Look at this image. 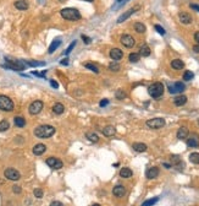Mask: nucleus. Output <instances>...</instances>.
<instances>
[{"mask_svg":"<svg viewBox=\"0 0 199 206\" xmlns=\"http://www.w3.org/2000/svg\"><path fill=\"white\" fill-rule=\"evenodd\" d=\"M33 133H34V135H36L37 138H39V139H49V138H51V136L56 133V130H55L54 127L48 125V124H44V125L37 127Z\"/></svg>","mask_w":199,"mask_h":206,"instance_id":"obj_1","label":"nucleus"},{"mask_svg":"<svg viewBox=\"0 0 199 206\" xmlns=\"http://www.w3.org/2000/svg\"><path fill=\"white\" fill-rule=\"evenodd\" d=\"M60 15L62 19L67 20V21H78L81 20L82 15L81 13L77 10V9H73V8H66V9H62L60 11Z\"/></svg>","mask_w":199,"mask_h":206,"instance_id":"obj_2","label":"nucleus"},{"mask_svg":"<svg viewBox=\"0 0 199 206\" xmlns=\"http://www.w3.org/2000/svg\"><path fill=\"white\" fill-rule=\"evenodd\" d=\"M164 85L161 82H154L148 87V93L153 98H160L164 94Z\"/></svg>","mask_w":199,"mask_h":206,"instance_id":"obj_3","label":"nucleus"},{"mask_svg":"<svg viewBox=\"0 0 199 206\" xmlns=\"http://www.w3.org/2000/svg\"><path fill=\"white\" fill-rule=\"evenodd\" d=\"M6 60V64H2V68H6V69H11V70H15V71H22L25 70V65H22V61L21 60H15V59H11V58H5Z\"/></svg>","mask_w":199,"mask_h":206,"instance_id":"obj_4","label":"nucleus"},{"mask_svg":"<svg viewBox=\"0 0 199 206\" xmlns=\"http://www.w3.org/2000/svg\"><path fill=\"white\" fill-rule=\"evenodd\" d=\"M14 102L10 97L4 96V94H0V109L5 111V112H11L14 109Z\"/></svg>","mask_w":199,"mask_h":206,"instance_id":"obj_5","label":"nucleus"},{"mask_svg":"<svg viewBox=\"0 0 199 206\" xmlns=\"http://www.w3.org/2000/svg\"><path fill=\"white\" fill-rule=\"evenodd\" d=\"M43 107H44V103L42 102V101H34V102H32L31 105H30V107H28V112H30V114L31 116H37V114H39L40 112H42V109H43Z\"/></svg>","mask_w":199,"mask_h":206,"instance_id":"obj_6","label":"nucleus"},{"mask_svg":"<svg viewBox=\"0 0 199 206\" xmlns=\"http://www.w3.org/2000/svg\"><path fill=\"white\" fill-rule=\"evenodd\" d=\"M165 125V119L164 118H153L147 120V127L150 129H160Z\"/></svg>","mask_w":199,"mask_h":206,"instance_id":"obj_7","label":"nucleus"},{"mask_svg":"<svg viewBox=\"0 0 199 206\" xmlns=\"http://www.w3.org/2000/svg\"><path fill=\"white\" fill-rule=\"evenodd\" d=\"M184 88H186L184 83H182V82H180V81H177V82H173V83H170V85H169V92H170L171 94L181 93V92H183V91H184Z\"/></svg>","mask_w":199,"mask_h":206,"instance_id":"obj_8","label":"nucleus"},{"mask_svg":"<svg viewBox=\"0 0 199 206\" xmlns=\"http://www.w3.org/2000/svg\"><path fill=\"white\" fill-rule=\"evenodd\" d=\"M4 175L9 179V180H19L21 178V174L17 169L15 168H6L4 172Z\"/></svg>","mask_w":199,"mask_h":206,"instance_id":"obj_9","label":"nucleus"},{"mask_svg":"<svg viewBox=\"0 0 199 206\" xmlns=\"http://www.w3.org/2000/svg\"><path fill=\"white\" fill-rule=\"evenodd\" d=\"M120 41H121V43H122L126 48H133L134 44H136V41H134V38H133L131 35H122Z\"/></svg>","mask_w":199,"mask_h":206,"instance_id":"obj_10","label":"nucleus"},{"mask_svg":"<svg viewBox=\"0 0 199 206\" xmlns=\"http://www.w3.org/2000/svg\"><path fill=\"white\" fill-rule=\"evenodd\" d=\"M45 162H47V164H48L50 168H53V169H60V168H62V166H64L62 161L59 160V158H55V157H49Z\"/></svg>","mask_w":199,"mask_h":206,"instance_id":"obj_11","label":"nucleus"},{"mask_svg":"<svg viewBox=\"0 0 199 206\" xmlns=\"http://www.w3.org/2000/svg\"><path fill=\"white\" fill-rule=\"evenodd\" d=\"M187 145L189 147H198L199 146V135L195 133H192L187 138Z\"/></svg>","mask_w":199,"mask_h":206,"instance_id":"obj_12","label":"nucleus"},{"mask_svg":"<svg viewBox=\"0 0 199 206\" xmlns=\"http://www.w3.org/2000/svg\"><path fill=\"white\" fill-rule=\"evenodd\" d=\"M110 58L113 59V60H115V61H117V60H121L122 58H124V53H122V50L121 49H119V48H113L111 50H110Z\"/></svg>","mask_w":199,"mask_h":206,"instance_id":"obj_13","label":"nucleus"},{"mask_svg":"<svg viewBox=\"0 0 199 206\" xmlns=\"http://www.w3.org/2000/svg\"><path fill=\"white\" fill-rule=\"evenodd\" d=\"M137 10H139V6H136V8H132V9H130L128 11H126L124 15H121L119 19H117V24H121V22H124V21H126L132 14H134Z\"/></svg>","mask_w":199,"mask_h":206,"instance_id":"obj_14","label":"nucleus"},{"mask_svg":"<svg viewBox=\"0 0 199 206\" xmlns=\"http://www.w3.org/2000/svg\"><path fill=\"white\" fill-rule=\"evenodd\" d=\"M113 194L114 196L116 197H122L126 195V188L124 185H116L114 189H113Z\"/></svg>","mask_w":199,"mask_h":206,"instance_id":"obj_15","label":"nucleus"},{"mask_svg":"<svg viewBox=\"0 0 199 206\" xmlns=\"http://www.w3.org/2000/svg\"><path fill=\"white\" fill-rule=\"evenodd\" d=\"M189 135V130L186 128V127H181L177 131V139L178 140H186Z\"/></svg>","mask_w":199,"mask_h":206,"instance_id":"obj_16","label":"nucleus"},{"mask_svg":"<svg viewBox=\"0 0 199 206\" xmlns=\"http://www.w3.org/2000/svg\"><path fill=\"white\" fill-rule=\"evenodd\" d=\"M33 153L36 155V156H42L45 151H47V147H45V145H43V144H37L34 147H33Z\"/></svg>","mask_w":199,"mask_h":206,"instance_id":"obj_17","label":"nucleus"},{"mask_svg":"<svg viewBox=\"0 0 199 206\" xmlns=\"http://www.w3.org/2000/svg\"><path fill=\"white\" fill-rule=\"evenodd\" d=\"M173 103H175V106H177V107H182V106H184L186 103H187V97L183 96V94H180V96L175 97Z\"/></svg>","mask_w":199,"mask_h":206,"instance_id":"obj_18","label":"nucleus"},{"mask_svg":"<svg viewBox=\"0 0 199 206\" xmlns=\"http://www.w3.org/2000/svg\"><path fill=\"white\" fill-rule=\"evenodd\" d=\"M145 175H147L148 179H154V178H156V177L159 175V168H158V167H152V168H149V169L147 171Z\"/></svg>","mask_w":199,"mask_h":206,"instance_id":"obj_19","label":"nucleus"},{"mask_svg":"<svg viewBox=\"0 0 199 206\" xmlns=\"http://www.w3.org/2000/svg\"><path fill=\"white\" fill-rule=\"evenodd\" d=\"M178 17H180V21H181L183 25H189V24L192 22V16H190L189 14H187V13H181V14L178 15Z\"/></svg>","mask_w":199,"mask_h":206,"instance_id":"obj_20","label":"nucleus"},{"mask_svg":"<svg viewBox=\"0 0 199 206\" xmlns=\"http://www.w3.org/2000/svg\"><path fill=\"white\" fill-rule=\"evenodd\" d=\"M116 133V129L113 127V125H108L103 129V135L106 136V138H110V136H114Z\"/></svg>","mask_w":199,"mask_h":206,"instance_id":"obj_21","label":"nucleus"},{"mask_svg":"<svg viewBox=\"0 0 199 206\" xmlns=\"http://www.w3.org/2000/svg\"><path fill=\"white\" fill-rule=\"evenodd\" d=\"M15 8L17 10L25 11V10L28 9V3L26 2V0H17V2H15Z\"/></svg>","mask_w":199,"mask_h":206,"instance_id":"obj_22","label":"nucleus"},{"mask_svg":"<svg viewBox=\"0 0 199 206\" xmlns=\"http://www.w3.org/2000/svg\"><path fill=\"white\" fill-rule=\"evenodd\" d=\"M171 68L175 70H182L184 68V63L181 59H173L171 61Z\"/></svg>","mask_w":199,"mask_h":206,"instance_id":"obj_23","label":"nucleus"},{"mask_svg":"<svg viewBox=\"0 0 199 206\" xmlns=\"http://www.w3.org/2000/svg\"><path fill=\"white\" fill-rule=\"evenodd\" d=\"M64 111H65V107H64L62 103H60V102L55 103V105L53 106V113H55V114H58V116L62 114Z\"/></svg>","mask_w":199,"mask_h":206,"instance_id":"obj_24","label":"nucleus"},{"mask_svg":"<svg viewBox=\"0 0 199 206\" xmlns=\"http://www.w3.org/2000/svg\"><path fill=\"white\" fill-rule=\"evenodd\" d=\"M14 123L17 128H25L26 127V119L23 117H15L14 118Z\"/></svg>","mask_w":199,"mask_h":206,"instance_id":"obj_25","label":"nucleus"},{"mask_svg":"<svg viewBox=\"0 0 199 206\" xmlns=\"http://www.w3.org/2000/svg\"><path fill=\"white\" fill-rule=\"evenodd\" d=\"M133 150L136 152H144V151H147V145L143 142H136V144H133Z\"/></svg>","mask_w":199,"mask_h":206,"instance_id":"obj_26","label":"nucleus"},{"mask_svg":"<svg viewBox=\"0 0 199 206\" xmlns=\"http://www.w3.org/2000/svg\"><path fill=\"white\" fill-rule=\"evenodd\" d=\"M60 44H61V39H59V38H58V39H55V41H54V42L50 44V47H49L48 52H49L50 54H51V53H54V52H55V50H56V49L60 47Z\"/></svg>","mask_w":199,"mask_h":206,"instance_id":"obj_27","label":"nucleus"},{"mask_svg":"<svg viewBox=\"0 0 199 206\" xmlns=\"http://www.w3.org/2000/svg\"><path fill=\"white\" fill-rule=\"evenodd\" d=\"M150 53H152V50H150V48H149L147 44H144V46H142V47H141L139 55H142V57H149V55H150Z\"/></svg>","mask_w":199,"mask_h":206,"instance_id":"obj_28","label":"nucleus"},{"mask_svg":"<svg viewBox=\"0 0 199 206\" xmlns=\"http://www.w3.org/2000/svg\"><path fill=\"white\" fill-rule=\"evenodd\" d=\"M132 174H133V172H132L130 168H122V169L120 171V175H121L122 178H131Z\"/></svg>","mask_w":199,"mask_h":206,"instance_id":"obj_29","label":"nucleus"},{"mask_svg":"<svg viewBox=\"0 0 199 206\" xmlns=\"http://www.w3.org/2000/svg\"><path fill=\"white\" fill-rule=\"evenodd\" d=\"M86 138H87L89 141H92V142H98V141H99V136H98L95 133H87V134H86Z\"/></svg>","mask_w":199,"mask_h":206,"instance_id":"obj_30","label":"nucleus"},{"mask_svg":"<svg viewBox=\"0 0 199 206\" xmlns=\"http://www.w3.org/2000/svg\"><path fill=\"white\" fill-rule=\"evenodd\" d=\"M134 30L138 33H144L145 32V25H143L142 22H136L134 24Z\"/></svg>","mask_w":199,"mask_h":206,"instance_id":"obj_31","label":"nucleus"},{"mask_svg":"<svg viewBox=\"0 0 199 206\" xmlns=\"http://www.w3.org/2000/svg\"><path fill=\"white\" fill-rule=\"evenodd\" d=\"M139 59H141L139 53H131L130 57H128V60H130L131 63H138Z\"/></svg>","mask_w":199,"mask_h":206,"instance_id":"obj_32","label":"nucleus"},{"mask_svg":"<svg viewBox=\"0 0 199 206\" xmlns=\"http://www.w3.org/2000/svg\"><path fill=\"white\" fill-rule=\"evenodd\" d=\"M189 161L192 163H194V164H199V153H197V152L190 153L189 155Z\"/></svg>","mask_w":199,"mask_h":206,"instance_id":"obj_33","label":"nucleus"},{"mask_svg":"<svg viewBox=\"0 0 199 206\" xmlns=\"http://www.w3.org/2000/svg\"><path fill=\"white\" fill-rule=\"evenodd\" d=\"M84 66H86L87 69L92 70L94 74H99V69H98V68H96V65H94L93 63H86V64H84Z\"/></svg>","mask_w":199,"mask_h":206,"instance_id":"obj_34","label":"nucleus"},{"mask_svg":"<svg viewBox=\"0 0 199 206\" xmlns=\"http://www.w3.org/2000/svg\"><path fill=\"white\" fill-rule=\"evenodd\" d=\"M9 128H10V123L8 120L4 119V120L0 122V131H6Z\"/></svg>","mask_w":199,"mask_h":206,"instance_id":"obj_35","label":"nucleus"},{"mask_svg":"<svg viewBox=\"0 0 199 206\" xmlns=\"http://www.w3.org/2000/svg\"><path fill=\"white\" fill-rule=\"evenodd\" d=\"M193 77H194V74H193L190 70H187V71L183 74V80H184V81H190Z\"/></svg>","mask_w":199,"mask_h":206,"instance_id":"obj_36","label":"nucleus"},{"mask_svg":"<svg viewBox=\"0 0 199 206\" xmlns=\"http://www.w3.org/2000/svg\"><path fill=\"white\" fill-rule=\"evenodd\" d=\"M115 97H116L117 99L122 101V99H125V98H126V93H125V91H124V90H117V91H116V93H115Z\"/></svg>","mask_w":199,"mask_h":206,"instance_id":"obj_37","label":"nucleus"},{"mask_svg":"<svg viewBox=\"0 0 199 206\" xmlns=\"http://www.w3.org/2000/svg\"><path fill=\"white\" fill-rule=\"evenodd\" d=\"M158 201H159V197H153V199H149V200H147L145 202H143L142 206H152V205L156 204Z\"/></svg>","mask_w":199,"mask_h":206,"instance_id":"obj_38","label":"nucleus"},{"mask_svg":"<svg viewBox=\"0 0 199 206\" xmlns=\"http://www.w3.org/2000/svg\"><path fill=\"white\" fill-rule=\"evenodd\" d=\"M23 63H27V64H28V65H31V66H42V65H45V64H47L45 61H34V60L23 61Z\"/></svg>","mask_w":199,"mask_h":206,"instance_id":"obj_39","label":"nucleus"},{"mask_svg":"<svg viewBox=\"0 0 199 206\" xmlns=\"http://www.w3.org/2000/svg\"><path fill=\"white\" fill-rule=\"evenodd\" d=\"M109 69H110L111 71H119V70H120V64L116 63V61H113V63L109 64Z\"/></svg>","mask_w":199,"mask_h":206,"instance_id":"obj_40","label":"nucleus"},{"mask_svg":"<svg viewBox=\"0 0 199 206\" xmlns=\"http://www.w3.org/2000/svg\"><path fill=\"white\" fill-rule=\"evenodd\" d=\"M154 28H155V31H156L159 35H161V36H164V35L166 33V31H165V30H164L160 25H155V26H154Z\"/></svg>","mask_w":199,"mask_h":206,"instance_id":"obj_41","label":"nucleus"},{"mask_svg":"<svg viewBox=\"0 0 199 206\" xmlns=\"http://www.w3.org/2000/svg\"><path fill=\"white\" fill-rule=\"evenodd\" d=\"M33 194H34V196L36 197H38V199H40V197H43V190L42 189H34V191H33Z\"/></svg>","mask_w":199,"mask_h":206,"instance_id":"obj_42","label":"nucleus"},{"mask_svg":"<svg viewBox=\"0 0 199 206\" xmlns=\"http://www.w3.org/2000/svg\"><path fill=\"white\" fill-rule=\"evenodd\" d=\"M76 44H77V42H76V41H73V42L70 44V47H68V48L65 50V54H70V53L72 52V49L75 48V46H76Z\"/></svg>","mask_w":199,"mask_h":206,"instance_id":"obj_43","label":"nucleus"},{"mask_svg":"<svg viewBox=\"0 0 199 206\" xmlns=\"http://www.w3.org/2000/svg\"><path fill=\"white\" fill-rule=\"evenodd\" d=\"M31 74H33L34 76H38V77H45V74H47V71H42V72L33 71V72H31Z\"/></svg>","mask_w":199,"mask_h":206,"instance_id":"obj_44","label":"nucleus"},{"mask_svg":"<svg viewBox=\"0 0 199 206\" xmlns=\"http://www.w3.org/2000/svg\"><path fill=\"white\" fill-rule=\"evenodd\" d=\"M82 39H83V42H84V44H90V43H92V39H90L89 37H87V36H84V35H82Z\"/></svg>","mask_w":199,"mask_h":206,"instance_id":"obj_45","label":"nucleus"},{"mask_svg":"<svg viewBox=\"0 0 199 206\" xmlns=\"http://www.w3.org/2000/svg\"><path fill=\"white\" fill-rule=\"evenodd\" d=\"M108 105H109V99L105 98V99H102V101H100V107H106Z\"/></svg>","mask_w":199,"mask_h":206,"instance_id":"obj_46","label":"nucleus"},{"mask_svg":"<svg viewBox=\"0 0 199 206\" xmlns=\"http://www.w3.org/2000/svg\"><path fill=\"white\" fill-rule=\"evenodd\" d=\"M12 190H14L15 194H20V193H21V188L17 186V185H14V186H12Z\"/></svg>","mask_w":199,"mask_h":206,"instance_id":"obj_47","label":"nucleus"},{"mask_svg":"<svg viewBox=\"0 0 199 206\" xmlns=\"http://www.w3.org/2000/svg\"><path fill=\"white\" fill-rule=\"evenodd\" d=\"M49 206H64V205H62V202H60V201H53Z\"/></svg>","mask_w":199,"mask_h":206,"instance_id":"obj_48","label":"nucleus"},{"mask_svg":"<svg viewBox=\"0 0 199 206\" xmlns=\"http://www.w3.org/2000/svg\"><path fill=\"white\" fill-rule=\"evenodd\" d=\"M189 6H190V9H193V10H195V11H199V5H197V4H190Z\"/></svg>","mask_w":199,"mask_h":206,"instance_id":"obj_49","label":"nucleus"},{"mask_svg":"<svg viewBox=\"0 0 199 206\" xmlns=\"http://www.w3.org/2000/svg\"><path fill=\"white\" fill-rule=\"evenodd\" d=\"M50 85H51V87H54V88H58V87H59L58 82H56V81H54V80H51V81H50Z\"/></svg>","mask_w":199,"mask_h":206,"instance_id":"obj_50","label":"nucleus"},{"mask_svg":"<svg viewBox=\"0 0 199 206\" xmlns=\"http://www.w3.org/2000/svg\"><path fill=\"white\" fill-rule=\"evenodd\" d=\"M60 64H61V65H68V59H67V58H65L64 60H61V61H60Z\"/></svg>","mask_w":199,"mask_h":206,"instance_id":"obj_51","label":"nucleus"},{"mask_svg":"<svg viewBox=\"0 0 199 206\" xmlns=\"http://www.w3.org/2000/svg\"><path fill=\"white\" fill-rule=\"evenodd\" d=\"M194 39H195L197 43H199V32H195V33H194Z\"/></svg>","mask_w":199,"mask_h":206,"instance_id":"obj_52","label":"nucleus"},{"mask_svg":"<svg viewBox=\"0 0 199 206\" xmlns=\"http://www.w3.org/2000/svg\"><path fill=\"white\" fill-rule=\"evenodd\" d=\"M193 50H194L195 53H199V44H195V46L193 47Z\"/></svg>","mask_w":199,"mask_h":206,"instance_id":"obj_53","label":"nucleus"},{"mask_svg":"<svg viewBox=\"0 0 199 206\" xmlns=\"http://www.w3.org/2000/svg\"><path fill=\"white\" fill-rule=\"evenodd\" d=\"M84 2H89V3H92V2H94V0H84Z\"/></svg>","mask_w":199,"mask_h":206,"instance_id":"obj_54","label":"nucleus"},{"mask_svg":"<svg viewBox=\"0 0 199 206\" xmlns=\"http://www.w3.org/2000/svg\"><path fill=\"white\" fill-rule=\"evenodd\" d=\"M93 206H100V205H99V204H94Z\"/></svg>","mask_w":199,"mask_h":206,"instance_id":"obj_55","label":"nucleus"},{"mask_svg":"<svg viewBox=\"0 0 199 206\" xmlns=\"http://www.w3.org/2000/svg\"><path fill=\"white\" fill-rule=\"evenodd\" d=\"M59 2H64V0H59Z\"/></svg>","mask_w":199,"mask_h":206,"instance_id":"obj_56","label":"nucleus"},{"mask_svg":"<svg viewBox=\"0 0 199 206\" xmlns=\"http://www.w3.org/2000/svg\"><path fill=\"white\" fill-rule=\"evenodd\" d=\"M198 125H199V119H198Z\"/></svg>","mask_w":199,"mask_h":206,"instance_id":"obj_57","label":"nucleus"}]
</instances>
